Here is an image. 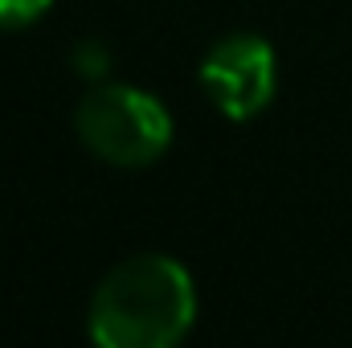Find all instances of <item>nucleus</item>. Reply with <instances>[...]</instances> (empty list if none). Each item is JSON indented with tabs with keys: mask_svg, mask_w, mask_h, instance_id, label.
I'll list each match as a JSON object with an SVG mask.
<instances>
[{
	"mask_svg": "<svg viewBox=\"0 0 352 348\" xmlns=\"http://www.w3.org/2000/svg\"><path fill=\"white\" fill-rule=\"evenodd\" d=\"M197 324V287L184 262L131 254L115 262L87 307L94 348H180Z\"/></svg>",
	"mask_w": 352,
	"mask_h": 348,
	"instance_id": "nucleus-1",
	"label": "nucleus"
},
{
	"mask_svg": "<svg viewBox=\"0 0 352 348\" xmlns=\"http://www.w3.org/2000/svg\"><path fill=\"white\" fill-rule=\"evenodd\" d=\"M74 127L90 156L115 168H148L173 144V119L164 102L123 83H98L78 102Z\"/></svg>",
	"mask_w": 352,
	"mask_h": 348,
	"instance_id": "nucleus-2",
	"label": "nucleus"
},
{
	"mask_svg": "<svg viewBox=\"0 0 352 348\" xmlns=\"http://www.w3.org/2000/svg\"><path fill=\"white\" fill-rule=\"evenodd\" d=\"M278 83V62L274 50L254 33H234L209 50L201 62V87L213 98V107L226 119H254L270 107Z\"/></svg>",
	"mask_w": 352,
	"mask_h": 348,
	"instance_id": "nucleus-3",
	"label": "nucleus"
},
{
	"mask_svg": "<svg viewBox=\"0 0 352 348\" xmlns=\"http://www.w3.org/2000/svg\"><path fill=\"white\" fill-rule=\"evenodd\" d=\"M54 0H0V29H25L50 12Z\"/></svg>",
	"mask_w": 352,
	"mask_h": 348,
	"instance_id": "nucleus-4",
	"label": "nucleus"
},
{
	"mask_svg": "<svg viewBox=\"0 0 352 348\" xmlns=\"http://www.w3.org/2000/svg\"><path fill=\"white\" fill-rule=\"evenodd\" d=\"M74 70H78L82 78H90V83H102L107 70H111V54H107L102 45H94V41L74 45Z\"/></svg>",
	"mask_w": 352,
	"mask_h": 348,
	"instance_id": "nucleus-5",
	"label": "nucleus"
}]
</instances>
